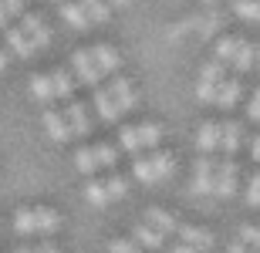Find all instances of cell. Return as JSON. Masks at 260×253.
<instances>
[{
    "label": "cell",
    "instance_id": "obj_28",
    "mask_svg": "<svg viewBox=\"0 0 260 253\" xmlns=\"http://www.w3.org/2000/svg\"><path fill=\"white\" fill-rule=\"evenodd\" d=\"M17 14H24V0H0V27H7Z\"/></svg>",
    "mask_w": 260,
    "mask_h": 253
},
{
    "label": "cell",
    "instance_id": "obj_6",
    "mask_svg": "<svg viewBox=\"0 0 260 253\" xmlns=\"http://www.w3.org/2000/svg\"><path fill=\"white\" fill-rule=\"evenodd\" d=\"M108 95H112V101H115V108H118V115H125L128 108L135 105V91H132V81H125V78H115L112 85L105 88Z\"/></svg>",
    "mask_w": 260,
    "mask_h": 253
},
{
    "label": "cell",
    "instance_id": "obj_41",
    "mask_svg": "<svg viewBox=\"0 0 260 253\" xmlns=\"http://www.w3.org/2000/svg\"><path fill=\"white\" fill-rule=\"evenodd\" d=\"M226 253H257V250H250V246H243V243H230Z\"/></svg>",
    "mask_w": 260,
    "mask_h": 253
},
{
    "label": "cell",
    "instance_id": "obj_29",
    "mask_svg": "<svg viewBox=\"0 0 260 253\" xmlns=\"http://www.w3.org/2000/svg\"><path fill=\"white\" fill-rule=\"evenodd\" d=\"M132 172H135V179H139V183H145V186H152V183H155V172H152V166H149V159H142V156H135V162H132Z\"/></svg>",
    "mask_w": 260,
    "mask_h": 253
},
{
    "label": "cell",
    "instance_id": "obj_48",
    "mask_svg": "<svg viewBox=\"0 0 260 253\" xmlns=\"http://www.w3.org/2000/svg\"><path fill=\"white\" fill-rule=\"evenodd\" d=\"M61 4H64V0H61Z\"/></svg>",
    "mask_w": 260,
    "mask_h": 253
},
{
    "label": "cell",
    "instance_id": "obj_32",
    "mask_svg": "<svg viewBox=\"0 0 260 253\" xmlns=\"http://www.w3.org/2000/svg\"><path fill=\"white\" fill-rule=\"evenodd\" d=\"M95 159H98V169H112L118 152H115V146H95Z\"/></svg>",
    "mask_w": 260,
    "mask_h": 253
},
{
    "label": "cell",
    "instance_id": "obj_22",
    "mask_svg": "<svg viewBox=\"0 0 260 253\" xmlns=\"http://www.w3.org/2000/svg\"><path fill=\"white\" fill-rule=\"evenodd\" d=\"M30 95L38 98V101H54V85H51V75H38V78H30Z\"/></svg>",
    "mask_w": 260,
    "mask_h": 253
},
{
    "label": "cell",
    "instance_id": "obj_40",
    "mask_svg": "<svg viewBox=\"0 0 260 253\" xmlns=\"http://www.w3.org/2000/svg\"><path fill=\"white\" fill-rule=\"evenodd\" d=\"M166 253H200V250H193V246H186V243H173V246H166Z\"/></svg>",
    "mask_w": 260,
    "mask_h": 253
},
{
    "label": "cell",
    "instance_id": "obj_15",
    "mask_svg": "<svg viewBox=\"0 0 260 253\" xmlns=\"http://www.w3.org/2000/svg\"><path fill=\"white\" fill-rule=\"evenodd\" d=\"M237 98H240V78H223L213 101L223 105V108H233V105H237Z\"/></svg>",
    "mask_w": 260,
    "mask_h": 253
},
{
    "label": "cell",
    "instance_id": "obj_42",
    "mask_svg": "<svg viewBox=\"0 0 260 253\" xmlns=\"http://www.w3.org/2000/svg\"><path fill=\"white\" fill-rule=\"evenodd\" d=\"M34 253H58V246H54V243H41Z\"/></svg>",
    "mask_w": 260,
    "mask_h": 253
},
{
    "label": "cell",
    "instance_id": "obj_17",
    "mask_svg": "<svg viewBox=\"0 0 260 253\" xmlns=\"http://www.w3.org/2000/svg\"><path fill=\"white\" fill-rule=\"evenodd\" d=\"M220 149L226 152V159L240 149V125L237 122H226V125H220Z\"/></svg>",
    "mask_w": 260,
    "mask_h": 253
},
{
    "label": "cell",
    "instance_id": "obj_8",
    "mask_svg": "<svg viewBox=\"0 0 260 253\" xmlns=\"http://www.w3.org/2000/svg\"><path fill=\"white\" fill-rule=\"evenodd\" d=\"M213 169H216V162H213L210 156H200L196 159V179H193V189L203 196L213 193Z\"/></svg>",
    "mask_w": 260,
    "mask_h": 253
},
{
    "label": "cell",
    "instance_id": "obj_21",
    "mask_svg": "<svg viewBox=\"0 0 260 253\" xmlns=\"http://www.w3.org/2000/svg\"><path fill=\"white\" fill-rule=\"evenodd\" d=\"M135 135H139L142 149H155L159 138H162V128L155 125V122H142V125H135Z\"/></svg>",
    "mask_w": 260,
    "mask_h": 253
},
{
    "label": "cell",
    "instance_id": "obj_3",
    "mask_svg": "<svg viewBox=\"0 0 260 253\" xmlns=\"http://www.w3.org/2000/svg\"><path fill=\"white\" fill-rule=\"evenodd\" d=\"M233 189H237V166H233V159H223L220 166L213 169V193L230 199Z\"/></svg>",
    "mask_w": 260,
    "mask_h": 253
},
{
    "label": "cell",
    "instance_id": "obj_38",
    "mask_svg": "<svg viewBox=\"0 0 260 253\" xmlns=\"http://www.w3.org/2000/svg\"><path fill=\"white\" fill-rule=\"evenodd\" d=\"M213 27H216V17H206V20H203V27H200V38H210Z\"/></svg>",
    "mask_w": 260,
    "mask_h": 253
},
{
    "label": "cell",
    "instance_id": "obj_37",
    "mask_svg": "<svg viewBox=\"0 0 260 253\" xmlns=\"http://www.w3.org/2000/svg\"><path fill=\"white\" fill-rule=\"evenodd\" d=\"M108 253H142L135 243H128V240H112L108 243Z\"/></svg>",
    "mask_w": 260,
    "mask_h": 253
},
{
    "label": "cell",
    "instance_id": "obj_33",
    "mask_svg": "<svg viewBox=\"0 0 260 253\" xmlns=\"http://www.w3.org/2000/svg\"><path fill=\"white\" fill-rule=\"evenodd\" d=\"M125 189H128V183L122 179V175H108V179H105V193H108V199H122V196H125Z\"/></svg>",
    "mask_w": 260,
    "mask_h": 253
},
{
    "label": "cell",
    "instance_id": "obj_2",
    "mask_svg": "<svg viewBox=\"0 0 260 253\" xmlns=\"http://www.w3.org/2000/svg\"><path fill=\"white\" fill-rule=\"evenodd\" d=\"M220 81H223V64H220V61H210V64L203 68V75H200L196 98H200V101H213V98H216V88H220Z\"/></svg>",
    "mask_w": 260,
    "mask_h": 253
},
{
    "label": "cell",
    "instance_id": "obj_30",
    "mask_svg": "<svg viewBox=\"0 0 260 253\" xmlns=\"http://www.w3.org/2000/svg\"><path fill=\"white\" fill-rule=\"evenodd\" d=\"M233 10L243 20H260V0H233Z\"/></svg>",
    "mask_w": 260,
    "mask_h": 253
},
{
    "label": "cell",
    "instance_id": "obj_1",
    "mask_svg": "<svg viewBox=\"0 0 260 253\" xmlns=\"http://www.w3.org/2000/svg\"><path fill=\"white\" fill-rule=\"evenodd\" d=\"M14 230L17 233H54L58 230V213L54 209H20L17 216H14Z\"/></svg>",
    "mask_w": 260,
    "mask_h": 253
},
{
    "label": "cell",
    "instance_id": "obj_35",
    "mask_svg": "<svg viewBox=\"0 0 260 253\" xmlns=\"http://www.w3.org/2000/svg\"><path fill=\"white\" fill-rule=\"evenodd\" d=\"M240 243L260 253V230L257 226H240Z\"/></svg>",
    "mask_w": 260,
    "mask_h": 253
},
{
    "label": "cell",
    "instance_id": "obj_27",
    "mask_svg": "<svg viewBox=\"0 0 260 253\" xmlns=\"http://www.w3.org/2000/svg\"><path fill=\"white\" fill-rule=\"evenodd\" d=\"M85 196H88V203H91V206H108V203H112V199H108V193H105V183H98V179H91V183H88Z\"/></svg>",
    "mask_w": 260,
    "mask_h": 253
},
{
    "label": "cell",
    "instance_id": "obj_4",
    "mask_svg": "<svg viewBox=\"0 0 260 253\" xmlns=\"http://www.w3.org/2000/svg\"><path fill=\"white\" fill-rule=\"evenodd\" d=\"M20 30L30 38L34 51H38V48H48V44H51V30H48V24H44L38 14H20Z\"/></svg>",
    "mask_w": 260,
    "mask_h": 253
},
{
    "label": "cell",
    "instance_id": "obj_25",
    "mask_svg": "<svg viewBox=\"0 0 260 253\" xmlns=\"http://www.w3.org/2000/svg\"><path fill=\"white\" fill-rule=\"evenodd\" d=\"M51 85H54V98H71V91H75V78L64 68L51 75Z\"/></svg>",
    "mask_w": 260,
    "mask_h": 253
},
{
    "label": "cell",
    "instance_id": "obj_36",
    "mask_svg": "<svg viewBox=\"0 0 260 253\" xmlns=\"http://www.w3.org/2000/svg\"><path fill=\"white\" fill-rule=\"evenodd\" d=\"M247 203H250V206H260V172L250 175V186H247Z\"/></svg>",
    "mask_w": 260,
    "mask_h": 253
},
{
    "label": "cell",
    "instance_id": "obj_19",
    "mask_svg": "<svg viewBox=\"0 0 260 253\" xmlns=\"http://www.w3.org/2000/svg\"><path fill=\"white\" fill-rule=\"evenodd\" d=\"M196 146H200L203 156H206V152H213V149H220V125L206 122V125L200 128V135H196Z\"/></svg>",
    "mask_w": 260,
    "mask_h": 253
},
{
    "label": "cell",
    "instance_id": "obj_47",
    "mask_svg": "<svg viewBox=\"0 0 260 253\" xmlns=\"http://www.w3.org/2000/svg\"><path fill=\"white\" fill-rule=\"evenodd\" d=\"M206 4H210V0H206Z\"/></svg>",
    "mask_w": 260,
    "mask_h": 253
},
{
    "label": "cell",
    "instance_id": "obj_43",
    "mask_svg": "<svg viewBox=\"0 0 260 253\" xmlns=\"http://www.w3.org/2000/svg\"><path fill=\"white\" fill-rule=\"evenodd\" d=\"M250 152H253V159H257V162H260V135L253 138V146H250Z\"/></svg>",
    "mask_w": 260,
    "mask_h": 253
},
{
    "label": "cell",
    "instance_id": "obj_5",
    "mask_svg": "<svg viewBox=\"0 0 260 253\" xmlns=\"http://www.w3.org/2000/svg\"><path fill=\"white\" fill-rule=\"evenodd\" d=\"M71 68H75V78L81 85H98L102 81V71L95 68V61H91V51H75V58H71Z\"/></svg>",
    "mask_w": 260,
    "mask_h": 253
},
{
    "label": "cell",
    "instance_id": "obj_34",
    "mask_svg": "<svg viewBox=\"0 0 260 253\" xmlns=\"http://www.w3.org/2000/svg\"><path fill=\"white\" fill-rule=\"evenodd\" d=\"M122 149H125V152H132V156H139V152H142V142H139V135H135V128L128 125V128H122Z\"/></svg>",
    "mask_w": 260,
    "mask_h": 253
},
{
    "label": "cell",
    "instance_id": "obj_39",
    "mask_svg": "<svg viewBox=\"0 0 260 253\" xmlns=\"http://www.w3.org/2000/svg\"><path fill=\"white\" fill-rule=\"evenodd\" d=\"M250 118L260 122V88H257V95H253V101H250Z\"/></svg>",
    "mask_w": 260,
    "mask_h": 253
},
{
    "label": "cell",
    "instance_id": "obj_26",
    "mask_svg": "<svg viewBox=\"0 0 260 253\" xmlns=\"http://www.w3.org/2000/svg\"><path fill=\"white\" fill-rule=\"evenodd\" d=\"M75 166H78V172H85V175L98 172V159H95V149H78V156H75Z\"/></svg>",
    "mask_w": 260,
    "mask_h": 253
},
{
    "label": "cell",
    "instance_id": "obj_44",
    "mask_svg": "<svg viewBox=\"0 0 260 253\" xmlns=\"http://www.w3.org/2000/svg\"><path fill=\"white\" fill-rule=\"evenodd\" d=\"M7 68V51H0V71Z\"/></svg>",
    "mask_w": 260,
    "mask_h": 253
},
{
    "label": "cell",
    "instance_id": "obj_24",
    "mask_svg": "<svg viewBox=\"0 0 260 253\" xmlns=\"http://www.w3.org/2000/svg\"><path fill=\"white\" fill-rule=\"evenodd\" d=\"M149 166H152V172H155V183H159V179H166V175H173L176 162H173V156H169V152H162V149H159V152H155V156L149 159Z\"/></svg>",
    "mask_w": 260,
    "mask_h": 253
},
{
    "label": "cell",
    "instance_id": "obj_31",
    "mask_svg": "<svg viewBox=\"0 0 260 253\" xmlns=\"http://www.w3.org/2000/svg\"><path fill=\"white\" fill-rule=\"evenodd\" d=\"M237 44H240V41L223 38L220 44H216V61H220V64H230V61H233V54H237Z\"/></svg>",
    "mask_w": 260,
    "mask_h": 253
},
{
    "label": "cell",
    "instance_id": "obj_46",
    "mask_svg": "<svg viewBox=\"0 0 260 253\" xmlns=\"http://www.w3.org/2000/svg\"><path fill=\"white\" fill-rule=\"evenodd\" d=\"M112 4H118V7H125V4H128V0H112Z\"/></svg>",
    "mask_w": 260,
    "mask_h": 253
},
{
    "label": "cell",
    "instance_id": "obj_18",
    "mask_svg": "<svg viewBox=\"0 0 260 253\" xmlns=\"http://www.w3.org/2000/svg\"><path fill=\"white\" fill-rule=\"evenodd\" d=\"M253 58H257V48L253 44H247V41H240L237 44V54H233V68H237V75H243V71H250L253 68Z\"/></svg>",
    "mask_w": 260,
    "mask_h": 253
},
{
    "label": "cell",
    "instance_id": "obj_45",
    "mask_svg": "<svg viewBox=\"0 0 260 253\" xmlns=\"http://www.w3.org/2000/svg\"><path fill=\"white\" fill-rule=\"evenodd\" d=\"M17 253H34V246H20V250Z\"/></svg>",
    "mask_w": 260,
    "mask_h": 253
},
{
    "label": "cell",
    "instance_id": "obj_12",
    "mask_svg": "<svg viewBox=\"0 0 260 253\" xmlns=\"http://www.w3.org/2000/svg\"><path fill=\"white\" fill-rule=\"evenodd\" d=\"M135 246H145V250H166V236L155 233L149 223L135 226Z\"/></svg>",
    "mask_w": 260,
    "mask_h": 253
},
{
    "label": "cell",
    "instance_id": "obj_13",
    "mask_svg": "<svg viewBox=\"0 0 260 253\" xmlns=\"http://www.w3.org/2000/svg\"><path fill=\"white\" fill-rule=\"evenodd\" d=\"M145 223L152 226L155 233H176V226H179V220H176V216H169L166 213V209H149V213H145Z\"/></svg>",
    "mask_w": 260,
    "mask_h": 253
},
{
    "label": "cell",
    "instance_id": "obj_7",
    "mask_svg": "<svg viewBox=\"0 0 260 253\" xmlns=\"http://www.w3.org/2000/svg\"><path fill=\"white\" fill-rule=\"evenodd\" d=\"M91 61H95V68L102 71V75H112V71L122 68V54H118L115 48H108V44L91 48Z\"/></svg>",
    "mask_w": 260,
    "mask_h": 253
},
{
    "label": "cell",
    "instance_id": "obj_20",
    "mask_svg": "<svg viewBox=\"0 0 260 253\" xmlns=\"http://www.w3.org/2000/svg\"><path fill=\"white\" fill-rule=\"evenodd\" d=\"M95 108L105 122H115L118 118V108H115V101H112V95H108L105 88H95Z\"/></svg>",
    "mask_w": 260,
    "mask_h": 253
},
{
    "label": "cell",
    "instance_id": "obj_11",
    "mask_svg": "<svg viewBox=\"0 0 260 253\" xmlns=\"http://www.w3.org/2000/svg\"><path fill=\"white\" fill-rule=\"evenodd\" d=\"M44 128H48V135L54 138V142H68V138H71V128H68V122H64V112L48 108V112H44Z\"/></svg>",
    "mask_w": 260,
    "mask_h": 253
},
{
    "label": "cell",
    "instance_id": "obj_10",
    "mask_svg": "<svg viewBox=\"0 0 260 253\" xmlns=\"http://www.w3.org/2000/svg\"><path fill=\"white\" fill-rule=\"evenodd\" d=\"M176 233H179V240H183L186 246H193V250H206V246H213V236L206 233V230H200V226L179 223V226H176Z\"/></svg>",
    "mask_w": 260,
    "mask_h": 253
},
{
    "label": "cell",
    "instance_id": "obj_16",
    "mask_svg": "<svg viewBox=\"0 0 260 253\" xmlns=\"http://www.w3.org/2000/svg\"><path fill=\"white\" fill-rule=\"evenodd\" d=\"M61 17H64L71 27H78V30L91 27V20H88V14L81 10V4H78V0H64V7H61Z\"/></svg>",
    "mask_w": 260,
    "mask_h": 253
},
{
    "label": "cell",
    "instance_id": "obj_14",
    "mask_svg": "<svg viewBox=\"0 0 260 253\" xmlns=\"http://www.w3.org/2000/svg\"><path fill=\"white\" fill-rule=\"evenodd\" d=\"M4 34H7V48L14 51L17 58H30V54H34V44H30V38L20 27H10V30H4Z\"/></svg>",
    "mask_w": 260,
    "mask_h": 253
},
{
    "label": "cell",
    "instance_id": "obj_23",
    "mask_svg": "<svg viewBox=\"0 0 260 253\" xmlns=\"http://www.w3.org/2000/svg\"><path fill=\"white\" fill-rule=\"evenodd\" d=\"M78 4H81V10L88 14V20H91V24H105L108 14H112L105 0H78Z\"/></svg>",
    "mask_w": 260,
    "mask_h": 253
},
{
    "label": "cell",
    "instance_id": "obj_9",
    "mask_svg": "<svg viewBox=\"0 0 260 253\" xmlns=\"http://www.w3.org/2000/svg\"><path fill=\"white\" fill-rule=\"evenodd\" d=\"M64 122H68V128H71V135H88V128H91L88 108L78 105V101H71V105L64 108Z\"/></svg>",
    "mask_w": 260,
    "mask_h": 253
}]
</instances>
